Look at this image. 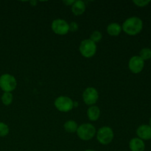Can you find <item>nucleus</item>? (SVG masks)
<instances>
[{"label": "nucleus", "mask_w": 151, "mask_h": 151, "mask_svg": "<svg viewBox=\"0 0 151 151\" xmlns=\"http://www.w3.org/2000/svg\"><path fill=\"white\" fill-rule=\"evenodd\" d=\"M122 29L123 32H125L127 35H137L143 29V22L140 18L137 16H131L128 18L123 22L122 26Z\"/></svg>", "instance_id": "f257e3e1"}, {"label": "nucleus", "mask_w": 151, "mask_h": 151, "mask_svg": "<svg viewBox=\"0 0 151 151\" xmlns=\"http://www.w3.org/2000/svg\"><path fill=\"white\" fill-rule=\"evenodd\" d=\"M17 86V81L13 75L10 74H3L0 76V89L4 92H11Z\"/></svg>", "instance_id": "f03ea898"}, {"label": "nucleus", "mask_w": 151, "mask_h": 151, "mask_svg": "<svg viewBox=\"0 0 151 151\" xmlns=\"http://www.w3.org/2000/svg\"><path fill=\"white\" fill-rule=\"evenodd\" d=\"M78 137L83 141H88L93 139V137L96 135L95 127L90 123H83L78 126L77 130Z\"/></svg>", "instance_id": "7ed1b4c3"}, {"label": "nucleus", "mask_w": 151, "mask_h": 151, "mask_svg": "<svg viewBox=\"0 0 151 151\" xmlns=\"http://www.w3.org/2000/svg\"><path fill=\"white\" fill-rule=\"evenodd\" d=\"M80 53L86 58H92L97 52V44L88 39H84L79 46Z\"/></svg>", "instance_id": "20e7f679"}, {"label": "nucleus", "mask_w": 151, "mask_h": 151, "mask_svg": "<svg viewBox=\"0 0 151 151\" xmlns=\"http://www.w3.org/2000/svg\"><path fill=\"white\" fill-rule=\"evenodd\" d=\"M114 134L111 128L109 126H103L100 128L96 133V137L99 143L103 145H109L113 141Z\"/></svg>", "instance_id": "39448f33"}, {"label": "nucleus", "mask_w": 151, "mask_h": 151, "mask_svg": "<svg viewBox=\"0 0 151 151\" xmlns=\"http://www.w3.org/2000/svg\"><path fill=\"white\" fill-rule=\"evenodd\" d=\"M55 107L60 112H69L74 108V101L67 96H60L55 100Z\"/></svg>", "instance_id": "423d86ee"}, {"label": "nucleus", "mask_w": 151, "mask_h": 151, "mask_svg": "<svg viewBox=\"0 0 151 151\" xmlns=\"http://www.w3.org/2000/svg\"><path fill=\"white\" fill-rule=\"evenodd\" d=\"M51 28L52 30L57 35H64L69 32V24L66 20L57 19L52 22Z\"/></svg>", "instance_id": "0eeeda50"}, {"label": "nucleus", "mask_w": 151, "mask_h": 151, "mask_svg": "<svg viewBox=\"0 0 151 151\" xmlns=\"http://www.w3.org/2000/svg\"><path fill=\"white\" fill-rule=\"evenodd\" d=\"M99 99V92L94 87H88L83 92V100L88 106H94Z\"/></svg>", "instance_id": "6e6552de"}, {"label": "nucleus", "mask_w": 151, "mask_h": 151, "mask_svg": "<svg viewBox=\"0 0 151 151\" xmlns=\"http://www.w3.org/2000/svg\"><path fill=\"white\" fill-rule=\"evenodd\" d=\"M145 67V61L139 55H134L128 61V68L134 74H139Z\"/></svg>", "instance_id": "1a4fd4ad"}, {"label": "nucleus", "mask_w": 151, "mask_h": 151, "mask_svg": "<svg viewBox=\"0 0 151 151\" xmlns=\"http://www.w3.org/2000/svg\"><path fill=\"white\" fill-rule=\"evenodd\" d=\"M137 135L142 140L151 139V127L149 125H141L137 130Z\"/></svg>", "instance_id": "9d476101"}, {"label": "nucleus", "mask_w": 151, "mask_h": 151, "mask_svg": "<svg viewBox=\"0 0 151 151\" xmlns=\"http://www.w3.org/2000/svg\"><path fill=\"white\" fill-rule=\"evenodd\" d=\"M129 148L131 151H145V143L141 139L135 137L130 140Z\"/></svg>", "instance_id": "9b49d317"}, {"label": "nucleus", "mask_w": 151, "mask_h": 151, "mask_svg": "<svg viewBox=\"0 0 151 151\" xmlns=\"http://www.w3.org/2000/svg\"><path fill=\"white\" fill-rule=\"evenodd\" d=\"M86 9V5L85 2L81 0L75 1L72 5V12L75 16H81L83 14Z\"/></svg>", "instance_id": "f8f14e48"}, {"label": "nucleus", "mask_w": 151, "mask_h": 151, "mask_svg": "<svg viewBox=\"0 0 151 151\" xmlns=\"http://www.w3.org/2000/svg\"><path fill=\"white\" fill-rule=\"evenodd\" d=\"M107 30L108 34L111 36L116 37L119 35V34L122 32V26L119 24V23H116V22H112V23L109 24L107 27Z\"/></svg>", "instance_id": "ddd939ff"}, {"label": "nucleus", "mask_w": 151, "mask_h": 151, "mask_svg": "<svg viewBox=\"0 0 151 151\" xmlns=\"http://www.w3.org/2000/svg\"><path fill=\"white\" fill-rule=\"evenodd\" d=\"M87 116L89 120L95 122L100 116V109L97 106H89L87 110Z\"/></svg>", "instance_id": "4468645a"}, {"label": "nucleus", "mask_w": 151, "mask_h": 151, "mask_svg": "<svg viewBox=\"0 0 151 151\" xmlns=\"http://www.w3.org/2000/svg\"><path fill=\"white\" fill-rule=\"evenodd\" d=\"M63 128H64L65 131L70 134H73V133H76L77 130L78 128V125L75 121L74 120H68L63 125Z\"/></svg>", "instance_id": "2eb2a0df"}, {"label": "nucleus", "mask_w": 151, "mask_h": 151, "mask_svg": "<svg viewBox=\"0 0 151 151\" xmlns=\"http://www.w3.org/2000/svg\"><path fill=\"white\" fill-rule=\"evenodd\" d=\"M1 103L4 106H10L13 100V96L11 92H4L1 97Z\"/></svg>", "instance_id": "dca6fc26"}, {"label": "nucleus", "mask_w": 151, "mask_h": 151, "mask_svg": "<svg viewBox=\"0 0 151 151\" xmlns=\"http://www.w3.org/2000/svg\"><path fill=\"white\" fill-rule=\"evenodd\" d=\"M139 56L144 61L145 60H148L151 59V50L147 47H145V48L142 49L139 52Z\"/></svg>", "instance_id": "f3484780"}, {"label": "nucleus", "mask_w": 151, "mask_h": 151, "mask_svg": "<svg viewBox=\"0 0 151 151\" xmlns=\"http://www.w3.org/2000/svg\"><path fill=\"white\" fill-rule=\"evenodd\" d=\"M10 132L8 125L3 122H0V137H7Z\"/></svg>", "instance_id": "a211bd4d"}, {"label": "nucleus", "mask_w": 151, "mask_h": 151, "mask_svg": "<svg viewBox=\"0 0 151 151\" xmlns=\"http://www.w3.org/2000/svg\"><path fill=\"white\" fill-rule=\"evenodd\" d=\"M102 38H103V35H102L101 32L98 30H95L91 34L89 39L92 41L93 42L95 43V44H97V43H99L101 41Z\"/></svg>", "instance_id": "6ab92c4d"}, {"label": "nucleus", "mask_w": 151, "mask_h": 151, "mask_svg": "<svg viewBox=\"0 0 151 151\" xmlns=\"http://www.w3.org/2000/svg\"><path fill=\"white\" fill-rule=\"evenodd\" d=\"M133 3L136 4L137 7H144L150 4V0H134V1H133Z\"/></svg>", "instance_id": "aec40b11"}, {"label": "nucleus", "mask_w": 151, "mask_h": 151, "mask_svg": "<svg viewBox=\"0 0 151 151\" xmlns=\"http://www.w3.org/2000/svg\"><path fill=\"white\" fill-rule=\"evenodd\" d=\"M79 28L78 23L75 22H72L69 24V31H72V32H75L77 31Z\"/></svg>", "instance_id": "412c9836"}, {"label": "nucleus", "mask_w": 151, "mask_h": 151, "mask_svg": "<svg viewBox=\"0 0 151 151\" xmlns=\"http://www.w3.org/2000/svg\"><path fill=\"white\" fill-rule=\"evenodd\" d=\"M75 1L74 0H66V1H63V3L66 6H72L75 3Z\"/></svg>", "instance_id": "4be33fe9"}, {"label": "nucleus", "mask_w": 151, "mask_h": 151, "mask_svg": "<svg viewBox=\"0 0 151 151\" xmlns=\"http://www.w3.org/2000/svg\"><path fill=\"white\" fill-rule=\"evenodd\" d=\"M30 3H31V4H32V6H35V4H37V1H30Z\"/></svg>", "instance_id": "5701e85b"}, {"label": "nucleus", "mask_w": 151, "mask_h": 151, "mask_svg": "<svg viewBox=\"0 0 151 151\" xmlns=\"http://www.w3.org/2000/svg\"><path fill=\"white\" fill-rule=\"evenodd\" d=\"M85 151H95V150H92V149H87V150H86Z\"/></svg>", "instance_id": "b1692460"}, {"label": "nucleus", "mask_w": 151, "mask_h": 151, "mask_svg": "<svg viewBox=\"0 0 151 151\" xmlns=\"http://www.w3.org/2000/svg\"><path fill=\"white\" fill-rule=\"evenodd\" d=\"M149 125L151 127V117L150 118V120H149Z\"/></svg>", "instance_id": "393cba45"}, {"label": "nucleus", "mask_w": 151, "mask_h": 151, "mask_svg": "<svg viewBox=\"0 0 151 151\" xmlns=\"http://www.w3.org/2000/svg\"><path fill=\"white\" fill-rule=\"evenodd\" d=\"M150 60H151V59H150Z\"/></svg>", "instance_id": "a878e982"}]
</instances>
